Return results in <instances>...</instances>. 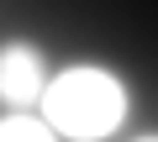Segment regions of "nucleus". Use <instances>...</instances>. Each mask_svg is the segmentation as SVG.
Here are the masks:
<instances>
[{"instance_id":"1","label":"nucleus","mask_w":158,"mask_h":142,"mask_svg":"<svg viewBox=\"0 0 158 142\" xmlns=\"http://www.w3.org/2000/svg\"><path fill=\"white\" fill-rule=\"evenodd\" d=\"M37 105H42V121L53 126V137L100 142L127 116V84L111 74V68L74 63V68H63V74L48 79V90H42Z\"/></svg>"},{"instance_id":"2","label":"nucleus","mask_w":158,"mask_h":142,"mask_svg":"<svg viewBox=\"0 0 158 142\" xmlns=\"http://www.w3.org/2000/svg\"><path fill=\"white\" fill-rule=\"evenodd\" d=\"M42 90H48L42 53L32 42H6L0 47V100L16 105V111H27V105L42 100Z\"/></svg>"},{"instance_id":"3","label":"nucleus","mask_w":158,"mask_h":142,"mask_svg":"<svg viewBox=\"0 0 158 142\" xmlns=\"http://www.w3.org/2000/svg\"><path fill=\"white\" fill-rule=\"evenodd\" d=\"M0 142H58V137L37 116H6V121H0Z\"/></svg>"},{"instance_id":"4","label":"nucleus","mask_w":158,"mask_h":142,"mask_svg":"<svg viewBox=\"0 0 158 142\" xmlns=\"http://www.w3.org/2000/svg\"><path fill=\"white\" fill-rule=\"evenodd\" d=\"M142 142H158V137H142Z\"/></svg>"}]
</instances>
